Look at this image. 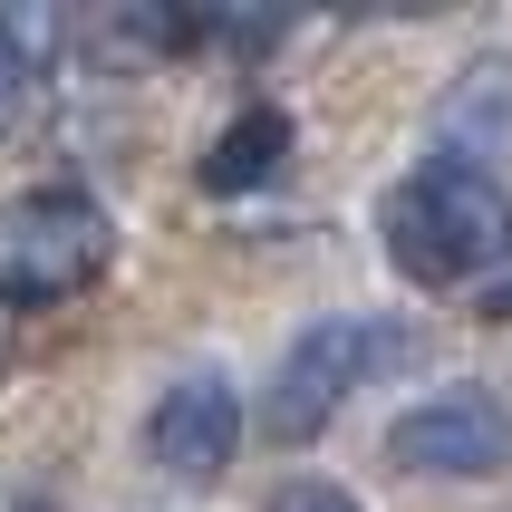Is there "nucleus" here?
<instances>
[{
    "label": "nucleus",
    "mask_w": 512,
    "mask_h": 512,
    "mask_svg": "<svg viewBox=\"0 0 512 512\" xmlns=\"http://www.w3.org/2000/svg\"><path fill=\"white\" fill-rule=\"evenodd\" d=\"M145 455L174 484H223L232 455H242V397H232V377L223 368L174 377L165 397H155V416H145Z\"/></svg>",
    "instance_id": "5"
},
{
    "label": "nucleus",
    "mask_w": 512,
    "mask_h": 512,
    "mask_svg": "<svg viewBox=\"0 0 512 512\" xmlns=\"http://www.w3.org/2000/svg\"><path fill=\"white\" fill-rule=\"evenodd\" d=\"M29 87H39V68H29L10 39H0V136H10V126L29 116Z\"/></svg>",
    "instance_id": "7"
},
{
    "label": "nucleus",
    "mask_w": 512,
    "mask_h": 512,
    "mask_svg": "<svg viewBox=\"0 0 512 512\" xmlns=\"http://www.w3.org/2000/svg\"><path fill=\"white\" fill-rule=\"evenodd\" d=\"M377 358H387V329H368V319H310V329L290 339L281 377H271V406H261L271 445H319L329 416L358 397V377H368Z\"/></svg>",
    "instance_id": "3"
},
{
    "label": "nucleus",
    "mask_w": 512,
    "mask_h": 512,
    "mask_svg": "<svg viewBox=\"0 0 512 512\" xmlns=\"http://www.w3.org/2000/svg\"><path fill=\"white\" fill-rule=\"evenodd\" d=\"M271 512H358V503H348L339 484H281V493H271Z\"/></svg>",
    "instance_id": "8"
},
{
    "label": "nucleus",
    "mask_w": 512,
    "mask_h": 512,
    "mask_svg": "<svg viewBox=\"0 0 512 512\" xmlns=\"http://www.w3.org/2000/svg\"><path fill=\"white\" fill-rule=\"evenodd\" d=\"M387 464L397 474H445V484H484L512 464V416L493 387H435L387 426Z\"/></svg>",
    "instance_id": "4"
},
{
    "label": "nucleus",
    "mask_w": 512,
    "mask_h": 512,
    "mask_svg": "<svg viewBox=\"0 0 512 512\" xmlns=\"http://www.w3.org/2000/svg\"><path fill=\"white\" fill-rule=\"evenodd\" d=\"M290 165V107H271V97H252V107L232 116L223 136L203 145V194H252V184H271V174Z\"/></svg>",
    "instance_id": "6"
},
{
    "label": "nucleus",
    "mask_w": 512,
    "mask_h": 512,
    "mask_svg": "<svg viewBox=\"0 0 512 512\" xmlns=\"http://www.w3.org/2000/svg\"><path fill=\"white\" fill-rule=\"evenodd\" d=\"M116 261V223L107 203L78 194V184H29V194L0 203V300L10 310H58L78 290L107 281Z\"/></svg>",
    "instance_id": "2"
},
{
    "label": "nucleus",
    "mask_w": 512,
    "mask_h": 512,
    "mask_svg": "<svg viewBox=\"0 0 512 512\" xmlns=\"http://www.w3.org/2000/svg\"><path fill=\"white\" fill-rule=\"evenodd\" d=\"M377 232H387V261H397L416 290H455V281H474V271H493V261H512V194L484 165L435 155V165H416L397 194H387Z\"/></svg>",
    "instance_id": "1"
}]
</instances>
